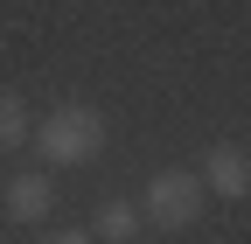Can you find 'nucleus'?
I'll use <instances>...</instances> for the list:
<instances>
[{
	"instance_id": "1",
	"label": "nucleus",
	"mask_w": 251,
	"mask_h": 244,
	"mask_svg": "<svg viewBox=\"0 0 251 244\" xmlns=\"http://www.w3.org/2000/svg\"><path fill=\"white\" fill-rule=\"evenodd\" d=\"M28 146L42 154V168H84V161H98V146H105V112L98 105H56V112L35 119Z\"/></svg>"
},
{
	"instance_id": "4",
	"label": "nucleus",
	"mask_w": 251,
	"mask_h": 244,
	"mask_svg": "<svg viewBox=\"0 0 251 244\" xmlns=\"http://www.w3.org/2000/svg\"><path fill=\"white\" fill-rule=\"evenodd\" d=\"M49 202H56L49 168H28V174H14L7 189H0V209H7V223H42V217H49Z\"/></svg>"
},
{
	"instance_id": "5",
	"label": "nucleus",
	"mask_w": 251,
	"mask_h": 244,
	"mask_svg": "<svg viewBox=\"0 0 251 244\" xmlns=\"http://www.w3.org/2000/svg\"><path fill=\"white\" fill-rule=\"evenodd\" d=\"M147 230V217H140V202H126V195H112V202H98V244H133Z\"/></svg>"
},
{
	"instance_id": "6",
	"label": "nucleus",
	"mask_w": 251,
	"mask_h": 244,
	"mask_svg": "<svg viewBox=\"0 0 251 244\" xmlns=\"http://www.w3.org/2000/svg\"><path fill=\"white\" fill-rule=\"evenodd\" d=\"M28 133H35V112H28V98H21V91H0V154L28 146Z\"/></svg>"
},
{
	"instance_id": "3",
	"label": "nucleus",
	"mask_w": 251,
	"mask_h": 244,
	"mask_svg": "<svg viewBox=\"0 0 251 244\" xmlns=\"http://www.w3.org/2000/svg\"><path fill=\"white\" fill-rule=\"evenodd\" d=\"M196 181H202V195H216V202H244L251 195V154L230 146V140H216L202 154V168H196Z\"/></svg>"
},
{
	"instance_id": "2",
	"label": "nucleus",
	"mask_w": 251,
	"mask_h": 244,
	"mask_svg": "<svg viewBox=\"0 0 251 244\" xmlns=\"http://www.w3.org/2000/svg\"><path fill=\"white\" fill-rule=\"evenodd\" d=\"M202 202H209V195H202L196 168H161V174L140 189V217H147L153 230H188V223L202 217Z\"/></svg>"
},
{
	"instance_id": "7",
	"label": "nucleus",
	"mask_w": 251,
	"mask_h": 244,
	"mask_svg": "<svg viewBox=\"0 0 251 244\" xmlns=\"http://www.w3.org/2000/svg\"><path fill=\"white\" fill-rule=\"evenodd\" d=\"M42 244H98V237H91V230H49Z\"/></svg>"
}]
</instances>
